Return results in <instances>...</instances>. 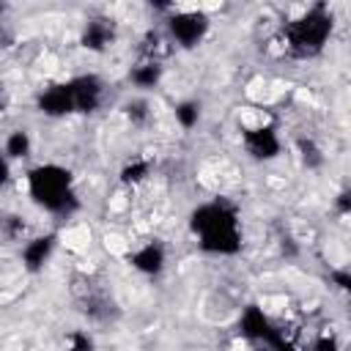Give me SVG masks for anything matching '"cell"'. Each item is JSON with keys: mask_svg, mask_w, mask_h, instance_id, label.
Masks as SVG:
<instances>
[{"mask_svg": "<svg viewBox=\"0 0 351 351\" xmlns=\"http://www.w3.org/2000/svg\"><path fill=\"white\" fill-rule=\"evenodd\" d=\"M189 230L195 233L203 252L236 255L241 250L239 211L228 200H211V203L197 206L189 214Z\"/></svg>", "mask_w": 351, "mask_h": 351, "instance_id": "obj_1", "label": "cell"}, {"mask_svg": "<svg viewBox=\"0 0 351 351\" xmlns=\"http://www.w3.org/2000/svg\"><path fill=\"white\" fill-rule=\"evenodd\" d=\"M27 192L33 197L36 206H41L44 211L60 214L69 211L77 200H74V176L60 167V165H36L27 170Z\"/></svg>", "mask_w": 351, "mask_h": 351, "instance_id": "obj_2", "label": "cell"}, {"mask_svg": "<svg viewBox=\"0 0 351 351\" xmlns=\"http://www.w3.org/2000/svg\"><path fill=\"white\" fill-rule=\"evenodd\" d=\"M332 11L326 5H313L285 27V49L296 58H313L324 49L332 36Z\"/></svg>", "mask_w": 351, "mask_h": 351, "instance_id": "obj_3", "label": "cell"}, {"mask_svg": "<svg viewBox=\"0 0 351 351\" xmlns=\"http://www.w3.org/2000/svg\"><path fill=\"white\" fill-rule=\"evenodd\" d=\"M239 329L247 340H255V343H266L271 351H293V346L285 340L282 329H277L269 315L258 307V304H250L244 307L241 318H239Z\"/></svg>", "mask_w": 351, "mask_h": 351, "instance_id": "obj_4", "label": "cell"}, {"mask_svg": "<svg viewBox=\"0 0 351 351\" xmlns=\"http://www.w3.org/2000/svg\"><path fill=\"white\" fill-rule=\"evenodd\" d=\"M208 25H211V22H208V16H206L203 11H173L170 19H167L170 36H173L181 47H186V49L197 47V44L206 38Z\"/></svg>", "mask_w": 351, "mask_h": 351, "instance_id": "obj_5", "label": "cell"}, {"mask_svg": "<svg viewBox=\"0 0 351 351\" xmlns=\"http://www.w3.org/2000/svg\"><path fill=\"white\" fill-rule=\"evenodd\" d=\"M241 140H244L247 154L258 162H269V159L280 156V151H282V143H280L274 126H244Z\"/></svg>", "mask_w": 351, "mask_h": 351, "instance_id": "obj_6", "label": "cell"}, {"mask_svg": "<svg viewBox=\"0 0 351 351\" xmlns=\"http://www.w3.org/2000/svg\"><path fill=\"white\" fill-rule=\"evenodd\" d=\"M38 110L49 118H60V115H69V112H77L74 107V90H71V82H55L49 88H44L36 99Z\"/></svg>", "mask_w": 351, "mask_h": 351, "instance_id": "obj_7", "label": "cell"}, {"mask_svg": "<svg viewBox=\"0 0 351 351\" xmlns=\"http://www.w3.org/2000/svg\"><path fill=\"white\" fill-rule=\"evenodd\" d=\"M69 82H71V90H74L77 112H93L101 104V80L96 74H80Z\"/></svg>", "mask_w": 351, "mask_h": 351, "instance_id": "obj_8", "label": "cell"}, {"mask_svg": "<svg viewBox=\"0 0 351 351\" xmlns=\"http://www.w3.org/2000/svg\"><path fill=\"white\" fill-rule=\"evenodd\" d=\"M55 233H44V236H36L30 241H25L19 258H22V266L27 271H41L44 263L52 258V250H55Z\"/></svg>", "mask_w": 351, "mask_h": 351, "instance_id": "obj_9", "label": "cell"}, {"mask_svg": "<svg viewBox=\"0 0 351 351\" xmlns=\"http://www.w3.org/2000/svg\"><path fill=\"white\" fill-rule=\"evenodd\" d=\"M129 263L143 274H159L167 263V255H165V247L159 241H145L143 247H137L129 255Z\"/></svg>", "mask_w": 351, "mask_h": 351, "instance_id": "obj_10", "label": "cell"}, {"mask_svg": "<svg viewBox=\"0 0 351 351\" xmlns=\"http://www.w3.org/2000/svg\"><path fill=\"white\" fill-rule=\"evenodd\" d=\"M115 38V27L110 19H90L85 27H82V36H80V44L90 52H101L112 44Z\"/></svg>", "mask_w": 351, "mask_h": 351, "instance_id": "obj_11", "label": "cell"}, {"mask_svg": "<svg viewBox=\"0 0 351 351\" xmlns=\"http://www.w3.org/2000/svg\"><path fill=\"white\" fill-rule=\"evenodd\" d=\"M129 77H132V82H134L137 88H154V85L162 80V66H159L156 60H143V63H137V66L129 71Z\"/></svg>", "mask_w": 351, "mask_h": 351, "instance_id": "obj_12", "label": "cell"}, {"mask_svg": "<svg viewBox=\"0 0 351 351\" xmlns=\"http://www.w3.org/2000/svg\"><path fill=\"white\" fill-rule=\"evenodd\" d=\"M33 143H30V134L25 129H14L8 137H5V159H25L30 154Z\"/></svg>", "mask_w": 351, "mask_h": 351, "instance_id": "obj_13", "label": "cell"}, {"mask_svg": "<svg viewBox=\"0 0 351 351\" xmlns=\"http://www.w3.org/2000/svg\"><path fill=\"white\" fill-rule=\"evenodd\" d=\"M173 115H176V121H178L181 129H195L197 121H200V104L195 99H184V101L176 104Z\"/></svg>", "mask_w": 351, "mask_h": 351, "instance_id": "obj_14", "label": "cell"}, {"mask_svg": "<svg viewBox=\"0 0 351 351\" xmlns=\"http://www.w3.org/2000/svg\"><path fill=\"white\" fill-rule=\"evenodd\" d=\"M296 151H299V159H302L304 167L315 170V167L324 165V151L315 145V140H310V137H299V140H296Z\"/></svg>", "mask_w": 351, "mask_h": 351, "instance_id": "obj_15", "label": "cell"}, {"mask_svg": "<svg viewBox=\"0 0 351 351\" xmlns=\"http://www.w3.org/2000/svg\"><path fill=\"white\" fill-rule=\"evenodd\" d=\"M148 173H151V162H148V159H132V162L123 165L121 181H123V184H140Z\"/></svg>", "mask_w": 351, "mask_h": 351, "instance_id": "obj_16", "label": "cell"}, {"mask_svg": "<svg viewBox=\"0 0 351 351\" xmlns=\"http://www.w3.org/2000/svg\"><path fill=\"white\" fill-rule=\"evenodd\" d=\"M126 115H129V121H132L134 126L145 123V121H148V101H145V99L129 101V104H126Z\"/></svg>", "mask_w": 351, "mask_h": 351, "instance_id": "obj_17", "label": "cell"}, {"mask_svg": "<svg viewBox=\"0 0 351 351\" xmlns=\"http://www.w3.org/2000/svg\"><path fill=\"white\" fill-rule=\"evenodd\" d=\"M66 343H69V351H93V340H90V335L88 332H71L69 337H66Z\"/></svg>", "mask_w": 351, "mask_h": 351, "instance_id": "obj_18", "label": "cell"}, {"mask_svg": "<svg viewBox=\"0 0 351 351\" xmlns=\"http://www.w3.org/2000/svg\"><path fill=\"white\" fill-rule=\"evenodd\" d=\"M310 351H340V346H337L335 335H329V332H321V335L313 340Z\"/></svg>", "mask_w": 351, "mask_h": 351, "instance_id": "obj_19", "label": "cell"}, {"mask_svg": "<svg viewBox=\"0 0 351 351\" xmlns=\"http://www.w3.org/2000/svg\"><path fill=\"white\" fill-rule=\"evenodd\" d=\"M335 211L337 214H351V186H346V189H340L337 192V197H335Z\"/></svg>", "mask_w": 351, "mask_h": 351, "instance_id": "obj_20", "label": "cell"}]
</instances>
